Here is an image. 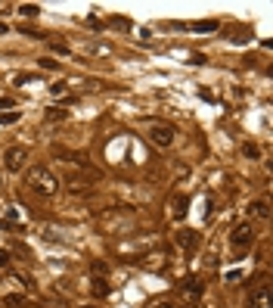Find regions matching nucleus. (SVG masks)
<instances>
[{"instance_id": "f3484780", "label": "nucleus", "mask_w": 273, "mask_h": 308, "mask_svg": "<svg viewBox=\"0 0 273 308\" xmlns=\"http://www.w3.org/2000/svg\"><path fill=\"white\" fill-rule=\"evenodd\" d=\"M19 13H22V16H38L40 6H38V3H25V6H19Z\"/></svg>"}, {"instance_id": "4be33fe9", "label": "nucleus", "mask_w": 273, "mask_h": 308, "mask_svg": "<svg viewBox=\"0 0 273 308\" xmlns=\"http://www.w3.org/2000/svg\"><path fill=\"white\" fill-rule=\"evenodd\" d=\"M93 293H97V296H106V293H109V286L102 284V280H93Z\"/></svg>"}, {"instance_id": "20e7f679", "label": "nucleus", "mask_w": 273, "mask_h": 308, "mask_svg": "<svg viewBox=\"0 0 273 308\" xmlns=\"http://www.w3.org/2000/svg\"><path fill=\"white\" fill-rule=\"evenodd\" d=\"M230 243H233L236 249H249V246L254 243V227L249 224V221H242V224H236L233 230H230Z\"/></svg>"}, {"instance_id": "f03ea898", "label": "nucleus", "mask_w": 273, "mask_h": 308, "mask_svg": "<svg viewBox=\"0 0 273 308\" xmlns=\"http://www.w3.org/2000/svg\"><path fill=\"white\" fill-rule=\"evenodd\" d=\"M25 162H28V147H19V143H16V147H6V153H3V168L6 171H22L25 168Z\"/></svg>"}, {"instance_id": "a878e982", "label": "nucleus", "mask_w": 273, "mask_h": 308, "mask_svg": "<svg viewBox=\"0 0 273 308\" xmlns=\"http://www.w3.org/2000/svg\"><path fill=\"white\" fill-rule=\"evenodd\" d=\"M0 109H13V97H0Z\"/></svg>"}, {"instance_id": "6ab92c4d", "label": "nucleus", "mask_w": 273, "mask_h": 308, "mask_svg": "<svg viewBox=\"0 0 273 308\" xmlns=\"http://www.w3.org/2000/svg\"><path fill=\"white\" fill-rule=\"evenodd\" d=\"M242 153H245L249 159H258V156H261V150L254 147V143H245V147H242Z\"/></svg>"}, {"instance_id": "a211bd4d", "label": "nucleus", "mask_w": 273, "mask_h": 308, "mask_svg": "<svg viewBox=\"0 0 273 308\" xmlns=\"http://www.w3.org/2000/svg\"><path fill=\"white\" fill-rule=\"evenodd\" d=\"M19 122V112H0V125H13Z\"/></svg>"}, {"instance_id": "dca6fc26", "label": "nucleus", "mask_w": 273, "mask_h": 308, "mask_svg": "<svg viewBox=\"0 0 273 308\" xmlns=\"http://www.w3.org/2000/svg\"><path fill=\"white\" fill-rule=\"evenodd\" d=\"M13 252H16V255H22V259H28V262H31V249H28V246H22V243H13Z\"/></svg>"}, {"instance_id": "9b49d317", "label": "nucleus", "mask_w": 273, "mask_h": 308, "mask_svg": "<svg viewBox=\"0 0 273 308\" xmlns=\"http://www.w3.org/2000/svg\"><path fill=\"white\" fill-rule=\"evenodd\" d=\"M254 308H270V289L267 286H261L254 293Z\"/></svg>"}, {"instance_id": "bb28decb", "label": "nucleus", "mask_w": 273, "mask_h": 308, "mask_svg": "<svg viewBox=\"0 0 273 308\" xmlns=\"http://www.w3.org/2000/svg\"><path fill=\"white\" fill-rule=\"evenodd\" d=\"M6 31H10V25H6L3 19H0V34H6Z\"/></svg>"}, {"instance_id": "6e6552de", "label": "nucleus", "mask_w": 273, "mask_h": 308, "mask_svg": "<svg viewBox=\"0 0 273 308\" xmlns=\"http://www.w3.org/2000/svg\"><path fill=\"white\" fill-rule=\"evenodd\" d=\"M249 215H254V218H267V215H270L267 199H254V202H249Z\"/></svg>"}, {"instance_id": "f257e3e1", "label": "nucleus", "mask_w": 273, "mask_h": 308, "mask_svg": "<svg viewBox=\"0 0 273 308\" xmlns=\"http://www.w3.org/2000/svg\"><path fill=\"white\" fill-rule=\"evenodd\" d=\"M25 187L38 196H56L59 190V177L53 175V168L47 165H31L28 168V177H25Z\"/></svg>"}, {"instance_id": "4468645a", "label": "nucleus", "mask_w": 273, "mask_h": 308, "mask_svg": "<svg viewBox=\"0 0 273 308\" xmlns=\"http://www.w3.org/2000/svg\"><path fill=\"white\" fill-rule=\"evenodd\" d=\"M50 50H53V53H59V56L72 53V50H68V44H62V41H50Z\"/></svg>"}, {"instance_id": "0eeeda50", "label": "nucleus", "mask_w": 273, "mask_h": 308, "mask_svg": "<svg viewBox=\"0 0 273 308\" xmlns=\"http://www.w3.org/2000/svg\"><path fill=\"white\" fill-rule=\"evenodd\" d=\"M180 289H183V293L190 296V299H199V296L205 293V284H202V277H186Z\"/></svg>"}, {"instance_id": "f8f14e48", "label": "nucleus", "mask_w": 273, "mask_h": 308, "mask_svg": "<svg viewBox=\"0 0 273 308\" xmlns=\"http://www.w3.org/2000/svg\"><path fill=\"white\" fill-rule=\"evenodd\" d=\"M220 25L214 22V19H205V22H193L190 25V31H217Z\"/></svg>"}, {"instance_id": "412c9836", "label": "nucleus", "mask_w": 273, "mask_h": 308, "mask_svg": "<svg viewBox=\"0 0 273 308\" xmlns=\"http://www.w3.org/2000/svg\"><path fill=\"white\" fill-rule=\"evenodd\" d=\"M146 308H174V302L171 299H158V302H149Z\"/></svg>"}, {"instance_id": "423d86ee", "label": "nucleus", "mask_w": 273, "mask_h": 308, "mask_svg": "<svg viewBox=\"0 0 273 308\" xmlns=\"http://www.w3.org/2000/svg\"><path fill=\"white\" fill-rule=\"evenodd\" d=\"M186 209H190V199H186V196H171V199H168V215L171 218H183L186 215Z\"/></svg>"}, {"instance_id": "b1692460", "label": "nucleus", "mask_w": 273, "mask_h": 308, "mask_svg": "<svg viewBox=\"0 0 273 308\" xmlns=\"http://www.w3.org/2000/svg\"><path fill=\"white\" fill-rule=\"evenodd\" d=\"M0 268H10V249H0Z\"/></svg>"}, {"instance_id": "c85d7f7f", "label": "nucleus", "mask_w": 273, "mask_h": 308, "mask_svg": "<svg viewBox=\"0 0 273 308\" xmlns=\"http://www.w3.org/2000/svg\"><path fill=\"white\" fill-rule=\"evenodd\" d=\"M0 187H3V175H0Z\"/></svg>"}, {"instance_id": "393cba45", "label": "nucleus", "mask_w": 273, "mask_h": 308, "mask_svg": "<svg viewBox=\"0 0 273 308\" xmlns=\"http://www.w3.org/2000/svg\"><path fill=\"white\" fill-rule=\"evenodd\" d=\"M16 280H19V284H22L25 289H28V286H34V280H31V277H25V274H16Z\"/></svg>"}, {"instance_id": "ddd939ff", "label": "nucleus", "mask_w": 273, "mask_h": 308, "mask_svg": "<svg viewBox=\"0 0 273 308\" xmlns=\"http://www.w3.org/2000/svg\"><path fill=\"white\" fill-rule=\"evenodd\" d=\"M38 66H40V68H44V72H56V68H59V63H56V59H50V56H44V59H38Z\"/></svg>"}, {"instance_id": "39448f33", "label": "nucleus", "mask_w": 273, "mask_h": 308, "mask_svg": "<svg viewBox=\"0 0 273 308\" xmlns=\"http://www.w3.org/2000/svg\"><path fill=\"white\" fill-rule=\"evenodd\" d=\"M199 234H195V230H180V234H177V246H180L183 252H195L199 249Z\"/></svg>"}, {"instance_id": "5701e85b", "label": "nucleus", "mask_w": 273, "mask_h": 308, "mask_svg": "<svg viewBox=\"0 0 273 308\" xmlns=\"http://www.w3.org/2000/svg\"><path fill=\"white\" fill-rule=\"evenodd\" d=\"M90 271L99 277V274H106V271H109V264H106V262H93V268H90Z\"/></svg>"}, {"instance_id": "7ed1b4c3", "label": "nucleus", "mask_w": 273, "mask_h": 308, "mask_svg": "<svg viewBox=\"0 0 273 308\" xmlns=\"http://www.w3.org/2000/svg\"><path fill=\"white\" fill-rule=\"evenodd\" d=\"M174 137H177V131L171 125H161V122H152L149 125V140L156 143V147H161V150H168L171 143H174Z\"/></svg>"}, {"instance_id": "1a4fd4ad", "label": "nucleus", "mask_w": 273, "mask_h": 308, "mask_svg": "<svg viewBox=\"0 0 273 308\" xmlns=\"http://www.w3.org/2000/svg\"><path fill=\"white\" fill-rule=\"evenodd\" d=\"M3 305H6V308H28L31 302H28V296H16V293H10V296H3Z\"/></svg>"}, {"instance_id": "2eb2a0df", "label": "nucleus", "mask_w": 273, "mask_h": 308, "mask_svg": "<svg viewBox=\"0 0 273 308\" xmlns=\"http://www.w3.org/2000/svg\"><path fill=\"white\" fill-rule=\"evenodd\" d=\"M109 25H112V28H121V31H127V28H131V22H127V19H121V16L109 19Z\"/></svg>"}, {"instance_id": "cd10ccee", "label": "nucleus", "mask_w": 273, "mask_h": 308, "mask_svg": "<svg viewBox=\"0 0 273 308\" xmlns=\"http://www.w3.org/2000/svg\"><path fill=\"white\" fill-rule=\"evenodd\" d=\"M78 308H97V305H78Z\"/></svg>"}, {"instance_id": "aec40b11", "label": "nucleus", "mask_w": 273, "mask_h": 308, "mask_svg": "<svg viewBox=\"0 0 273 308\" xmlns=\"http://www.w3.org/2000/svg\"><path fill=\"white\" fill-rule=\"evenodd\" d=\"M50 90H53V97H65L68 84H65V81H59V84H53V88H50Z\"/></svg>"}, {"instance_id": "9d476101", "label": "nucleus", "mask_w": 273, "mask_h": 308, "mask_svg": "<svg viewBox=\"0 0 273 308\" xmlns=\"http://www.w3.org/2000/svg\"><path fill=\"white\" fill-rule=\"evenodd\" d=\"M44 118H47V122H65V118H68V112H65L62 106H50L47 112H44Z\"/></svg>"}]
</instances>
